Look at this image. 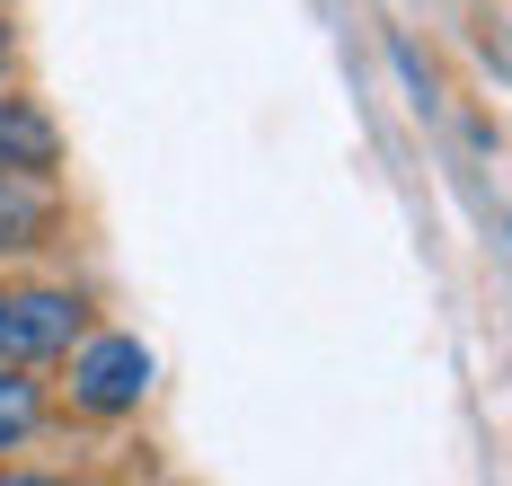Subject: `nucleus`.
<instances>
[{
	"label": "nucleus",
	"instance_id": "obj_1",
	"mask_svg": "<svg viewBox=\"0 0 512 486\" xmlns=\"http://www.w3.org/2000/svg\"><path fill=\"white\" fill-rule=\"evenodd\" d=\"M151 345L142 336H124V327H106V336H71V398L89 407V416H133L142 398H151Z\"/></svg>",
	"mask_w": 512,
	"mask_h": 486
},
{
	"label": "nucleus",
	"instance_id": "obj_2",
	"mask_svg": "<svg viewBox=\"0 0 512 486\" xmlns=\"http://www.w3.org/2000/svg\"><path fill=\"white\" fill-rule=\"evenodd\" d=\"M89 319L80 292H0V363H45L71 354V336Z\"/></svg>",
	"mask_w": 512,
	"mask_h": 486
},
{
	"label": "nucleus",
	"instance_id": "obj_3",
	"mask_svg": "<svg viewBox=\"0 0 512 486\" xmlns=\"http://www.w3.org/2000/svg\"><path fill=\"white\" fill-rule=\"evenodd\" d=\"M45 230H53L45 168H0V248H36Z\"/></svg>",
	"mask_w": 512,
	"mask_h": 486
},
{
	"label": "nucleus",
	"instance_id": "obj_4",
	"mask_svg": "<svg viewBox=\"0 0 512 486\" xmlns=\"http://www.w3.org/2000/svg\"><path fill=\"white\" fill-rule=\"evenodd\" d=\"M45 416V389L27 380V363H0V451H18Z\"/></svg>",
	"mask_w": 512,
	"mask_h": 486
},
{
	"label": "nucleus",
	"instance_id": "obj_5",
	"mask_svg": "<svg viewBox=\"0 0 512 486\" xmlns=\"http://www.w3.org/2000/svg\"><path fill=\"white\" fill-rule=\"evenodd\" d=\"M0 62H9V27H0Z\"/></svg>",
	"mask_w": 512,
	"mask_h": 486
}]
</instances>
